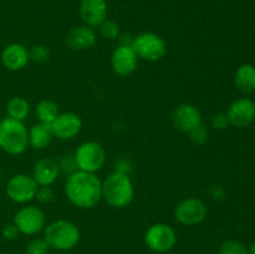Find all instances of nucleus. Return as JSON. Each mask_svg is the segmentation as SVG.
<instances>
[{
	"instance_id": "obj_11",
	"label": "nucleus",
	"mask_w": 255,
	"mask_h": 254,
	"mask_svg": "<svg viewBox=\"0 0 255 254\" xmlns=\"http://www.w3.org/2000/svg\"><path fill=\"white\" fill-rule=\"evenodd\" d=\"M138 57L131 45L122 44L114 51L111 57L112 70L117 76H128L137 69Z\"/></svg>"
},
{
	"instance_id": "obj_12",
	"label": "nucleus",
	"mask_w": 255,
	"mask_h": 254,
	"mask_svg": "<svg viewBox=\"0 0 255 254\" xmlns=\"http://www.w3.org/2000/svg\"><path fill=\"white\" fill-rule=\"evenodd\" d=\"M82 127V121L79 115L74 112H64L59 114L51 124L54 136L60 139H71L80 133Z\"/></svg>"
},
{
	"instance_id": "obj_27",
	"label": "nucleus",
	"mask_w": 255,
	"mask_h": 254,
	"mask_svg": "<svg viewBox=\"0 0 255 254\" xmlns=\"http://www.w3.org/2000/svg\"><path fill=\"white\" fill-rule=\"evenodd\" d=\"M50 247L45 239L37 238L30 242L26 246V254H49Z\"/></svg>"
},
{
	"instance_id": "obj_3",
	"label": "nucleus",
	"mask_w": 255,
	"mask_h": 254,
	"mask_svg": "<svg viewBox=\"0 0 255 254\" xmlns=\"http://www.w3.org/2000/svg\"><path fill=\"white\" fill-rule=\"evenodd\" d=\"M29 146V131L22 121L4 119L0 121V148L9 154H21Z\"/></svg>"
},
{
	"instance_id": "obj_2",
	"label": "nucleus",
	"mask_w": 255,
	"mask_h": 254,
	"mask_svg": "<svg viewBox=\"0 0 255 254\" xmlns=\"http://www.w3.org/2000/svg\"><path fill=\"white\" fill-rule=\"evenodd\" d=\"M133 183L122 171L111 173L102 183V198L115 208L127 207L133 199Z\"/></svg>"
},
{
	"instance_id": "obj_13",
	"label": "nucleus",
	"mask_w": 255,
	"mask_h": 254,
	"mask_svg": "<svg viewBox=\"0 0 255 254\" xmlns=\"http://www.w3.org/2000/svg\"><path fill=\"white\" fill-rule=\"evenodd\" d=\"M229 124L236 127H246L255 120V104L249 99H239L227 111Z\"/></svg>"
},
{
	"instance_id": "obj_21",
	"label": "nucleus",
	"mask_w": 255,
	"mask_h": 254,
	"mask_svg": "<svg viewBox=\"0 0 255 254\" xmlns=\"http://www.w3.org/2000/svg\"><path fill=\"white\" fill-rule=\"evenodd\" d=\"M6 112L9 119L24 121L30 112V105L24 97H12L6 105Z\"/></svg>"
},
{
	"instance_id": "obj_15",
	"label": "nucleus",
	"mask_w": 255,
	"mask_h": 254,
	"mask_svg": "<svg viewBox=\"0 0 255 254\" xmlns=\"http://www.w3.org/2000/svg\"><path fill=\"white\" fill-rule=\"evenodd\" d=\"M173 124L181 132H191L202 125L199 110L191 104H182L174 110Z\"/></svg>"
},
{
	"instance_id": "obj_19",
	"label": "nucleus",
	"mask_w": 255,
	"mask_h": 254,
	"mask_svg": "<svg viewBox=\"0 0 255 254\" xmlns=\"http://www.w3.org/2000/svg\"><path fill=\"white\" fill-rule=\"evenodd\" d=\"M54 138L51 125L40 124L34 125L29 129V144L35 149H44L51 143Z\"/></svg>"
},
{
	"instance_id": "obj_20",
	"label": "nucleus",
	"mask_w": 255,
	"mask_h": 254,
	"mask_svg": "<svg viewBox=\"0 0 255 254\" xmlns=\"http://www.w3.org/2000/svg\"><path fill=\"white\" fill-rule=\"evenodd\" d=\"M234 84L243 94H252L255 91V66L244 64L238 67L234 75Z\"/></svg>"
},
{
	"instance_id": "obj_30",
	"label": "nucleus",
	"mask_w": 255,
	"mask_h": 254,
	"mask_svg": "<svg viewBox=\"0 0 255 254\" xmlns=\"http://www.w3.org/2000/svg\"><path fill=\"white\" fill-rule=\"evenodd\" d=\"M212 124H213V127H216L217 129H224L229 125L228 117H227L226 114H218L213 117Z\"/></svg>"
},
{
	"instance_id": "obj_26",
	"label": "nucleus",
	"mask_w": 255,
	"mask_h": 254,
	"mask_svg": "<svg viewBox=\"0 0 255 254\" xmlns=\"http://www.w3.org/2000/svg\"><path fill=\"white\" fill-rule=\"evenodd\" d=\"M100 32L106 39H116L120 35V27L119 25L111 20H105L101 25H100Z\"/></svg>"
},
{
	"instance_id": "obj_33",
	"label": "nucleus",
	"mask_w": 255,
	"mask_h": 254,
	"mask_svg": "<svg viewBox=\"0 0 255 254\" xmlns=\"http://www.w3.org/2000/svg\"><path fill=\"white\" fill-rule=\"evenodd\" d=\"M0 254H2V253H1V252H0Z\"/></svg>"
},
{
	"instance_id": "obj_23",
	"label": "nucleus",
	"mask_w": 255,
	"mask_h": 254,
	"mask_svg": "<svg viewBox=\"0 0 255 254\" xmlns=\"http://www.w3.org/2000/svg\"><path fill=\"white\" fill-rule=\"evenodd\" d=\"M219 254H249V251L241 242L229 239L222 243L219 248Z\"/></svg>"
},
{
	"instance_id": "obj_6",
	"label": "nucleus",
	"mask_w": 255,
	"mask_h": 254,
	"mask_svg": "<svg viewBox=\"0 0 255 254\" xmlns=\"http://www.w3.org/2000/svg\"><path fill=\"white\" fill-rule=\"evenodd\" d=\"M75 159L80 171L95 173L104 166L106 152L99 142L87 141L77 147L75 152Z\"/></svg>"
},
{
	"instance_id": "obj_29",
	"label": "nucleus",
	"mask_w": 255,
	"mask_h": 254,
	"mask_svg": "<svg viewBox=\"0 0 255 254\" xmlns=\"http://www.w3.org/2000/svg\"><path fill=\"white\" fill-rule=\"evenodd\" d=\"M35 198L41 203H49L54 198V192L50 188V186H39L35 193Z\"/></svg>"
},
{
	"instance_id": "obj_28",
	"label": "nucleus",
	"mask_w": 255,
	"mask_h": 254,
	"mask_svg": "<svg viewBox=\"0 0 255 254\" xmlns=\"http://www.w3.org/2000/svg\"><path fill=\"white\" fill-rule=\"evenodd\" d=\"M189 134H191L192 141L197 144H203L208 138V131L203 125H199L198 127H196L193 131L189 132Z\"/></svg>"
},
{
	"instance_id": "obj_5",
	"label": "nucleus",
	"mask_w": 255,
	"mask_h": 254,
	"mask_svg": "<svg viewBox=\"0 0 255 254\" xmlns=\"http://www.w3.org/2000/svg\"><path fill=\"white\" fill-rule=\"evenodd\" d=\"M131 47L137 57L147 61H157L167 52V44L154 32H142L131 41Z\"/></svg>"
},
{
	"instance_id": "obj_14",
	"label": "nucleus",
	"mask_w": 255,
	"mask_h": 254,
	"mask_svg": "<svg viewBox=\"0 0 255 254\" xmlns=\"http://www.w3.org/2000/svg\"><path fill=\"white\" fill-rule=\"evenodd\" d=\"M80 16L87 26L92 29L100 27V25L107 20L106 0H81Z\"/></svg>"
},
{
	"instance_id": "obj_17",
	"label": "nucleus",
	"mask_w": 255,
	"mask_h": 254,
	"mask_svg": "<svg viewBox=\"0 0 255 254\" xmlns=\"http://www.w3.org/2000/svg\"><path fill=\"white\" fill-rule=\"evenodd\" d=\"M30 61L29 51L26 47L21 44H10L2 50L1 52V62L7 70L17 71L21 70Z\"/></svg>"
},
{
	"instance_id": "obj_7",
	"label": "nucleus",
	"mask_w": 255,
	"mask_h": 254,
	"mask_svg": "<svg viewBox=\"0 0 255 254\" xmlns=\"http://www.w3.org/2000/svg\"><path fill=\"white\" fill-rule=\"evenodd\" d=\"M147 247L157 253H166L171 251L177 242L176 232L167 224L157 223L148 228L144 236Z\"/></svg>"
},
{
	"instance_id": "obj_24",
	"label": "nucleus",
	"mask_w": 255,
	"mask_h": 254,
	"mask_svg": "<svg viewBox=\"0 0 255 254\" xmlns=\"http://www.w3.org/2000/svg\"><path fill=\"white\" fill-rule=\"evenodd\" d=\"M59 168L60 172L64 174H72L74 172L79 171V167H77L76 159H75V154H65L61 158L59 159Z\"/></svg>"
},
{
	"instance_id": "obj_25",
	"label": "nucleus",
	"mask_w": 255,
	"mask_h": 254,
	"mask_svg": "<svg viewBox=\"0 0 255 254\" xmlns=\"http://www.w3.org/2000/svg\"><path fill=\"white\" fill-rule=\"evenodd\" d=\"M50 57V51L44 45H36L29 50V59L34 62H45Z\"/></svg>"
},
{
	"instance_id": "obj_31",
	"label": "nucleus",
	"mask_w": 255,
	"mask_h": 254,
	"mask_svg": "<svg viewBox=\"0 0 255 254\" xmlns=\"http://www.w3.org/2000/svg\"><path fill=\"white\" fill-rule=\"evenodd\" d=\"M19 234V231L17 228L15 227L14 223L11 224H5L4 228H2V237L7 241H11V239H15Z\"/></svg>"
},
{
	"instance_id": "obj_16",
	"label": "nucleus",
	"mask_w": 255,
	"mask_h": 254,
	"mask_svg": "<svg viewBox=\"0 0 255 254\" xmlns=\"http://www.w3.org/2000/svg\"><path fill=\"white\" fill-rule=\"evenodd\" d=\"M66 44L70 49L76 51L91 49L96 44V32L87 25L72 27L66 35Z\"/></svg>"
},
{
	"instance_id": "obj_18",
	"label": "nucleus",
	"mask_w": 255,
	"mask_h": 254,
	"mask_svg": "<svg viewBox=\"0 0 255 254\" xmlns=\"http://www.w3.org/2000/svg\"><path fill=\"white\" fill-rule=\"evenodd\" d=\"M60 174L57 161L52 158H42L36 162L32 172V178L37 186H51Z\"/></svg>"
},
{
	"instance_id": "obj_9",
	"label": "nucleus",
	"mask_w": 255,
	"mask_h": 254,
	"mask_svg": "<svg viewBox=\"0 0 255 254\" xmlns=\"http://www.w3.org/2000/svg\"><path fill=\"white\" fill-rule=\"evenodd\" d=\"M37 183L31 176L16 174L11 177L6 184V194L11 201L16 203H26L35 198Z\"/></svg>"
},
{
	"instance_id": "obj_10",
	"label": "nucleus",
	"mask_w": 255,
	"mask_h": 254,
	"mask_svg": "<svg viewBox=\"0 0 255 254\" xmlns=\"http://www.w3.org/2000/svg\"><path fill=\"white\" fill-rule=\"evenodd\" d=\"M174 217L179 223L196 226L207 217V207L204 202L198 198L183 199L174 209Z\"/></svg>"
},
{
	"instance_id": "obj_8",
	"label": "nucleus",
	"mask_w": 255,
	"mask_h": 254,
	"mask_svg": "<svg viewBox=\"0 0 255 254\" xmlns=\"http://www.w3.org/2000/svg\"><path fill=\"white\" fill-rule=\"evenodd\" d=\"M14 224L19 233L32 236L44 228L45 214L41 209L35 206L24 207L15 214Z\"/></svg>"
},
{
	"instance_id": "obj_22",
	"label": "nucleus",
	"mask_w": 255,
	"mask_h": 254,
	"mask_svg": "<svg viewBox=\"0 0 255 254\" xmlns=\"http://www.w3.org/2000/svg\"><path fill=\"white\" fill-rule=\"evenodd\" d=\"M36 116L42 124L51 125L59 116V107L54 101L42 100L36 106Z\"/></svg>"
},
{
	"instance_id": "obj_32",
	"label": "nucleus",
	"mask_w": 255,
	"mask_h": 254,
	"mask_svg": "<svg viewBox=\"0 0 255 254\" xmlns=\"http://www.w3.org/2000/svg\"><path fill=\"white\" fill-rule=\"evenodd\" d=\"M249 254H255V242L252 244L251 249H249Z\"/></svg>"
},
{
	"instance_id": "obj_1",
	"label": "nucleus",
	"mask_w": 255,
	"mask_h": 254,
	"mask_svg": "<svg viewBox=\"0 0 255 254\" xmlns=\"http://www.w3.org/2000/svg\"><path fill=\"white\" fill-rule=\"evenodd\" d=\"M65 193L79 208H92L102 198V183L95 173L79 169L67 176Z\"/></svg>"
},
{
	"instance_id": "obj_4",
	"label": "nucleus",
	"mask_w": 255,
	"mask_h": 254,
	"mask_svg": "<svg viewBox=\"0 0 255 254\" xmlns=\"http://www.w3.org/2000/svg\"><path fill=\"white\" fill-rule=\"evenodd\" d=\"M44 239L47 246L57 251L72 249L80 241V231L69 221H55L45 229Z\"/></svg>"
}]
</instances>
